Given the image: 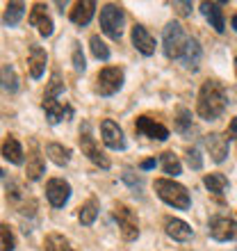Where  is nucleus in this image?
Listing matches in <instances>:
<instances>
[{
	"label": "nucleus",
	"instance_id": "obj_1",
	"mask_svg": "<svg viewBox=\"0 0 237 251\" xmlns=\"http://www.w3.org/2000/svg\"><path fill=\"white\" fill-rule=\"evenodd\" d=\"M226 105H228V96H226L224 85L219 80H205L201 92H198V117L205 121H214L226 112Z\"/></svg>",
	"mask_w": 237,
	"mask_h": 251
},
{
	"label": "nucleus",
	"instance_id": "obj_2",
	"mask_svg": "<svg viewBox=\"0 0 237 251\" xmlns=\"http://www.w3.org/2000/svg\"><path fill=\"white\" fill-rule=\"evenodd\" d=\"M155 192H158V197L162 199L166 205H171L176 210H187L191 205V197H190V192H187V187L171 178L155 180Z\"/></svg>",
	"mask_w": 237,
	"mask_h": 251
},
{
	"label": "nucleus",
	"instance_id": "obj_3",
	"mask_svg": "<svg viewBox=\"0 0 237 251\" xmlns=\"http://www.w3.org/2000/svg\"><path fill=\"white\" fill-rule=\"evenodd\" d=\"M187 41H190V37L185 34L180 23H176V21L166 23L165 32H162V46H165V55L169 60H180L183 57Z\"/></svg>",
	"mask_w": 237,
	"mask_h": 251
},
{
	"label": "nucleus",
	"instance_id": "obj_4",
	"mask_svg": "<svg viewBox=\"0 0 237 251\" xmlns=\"http://www.w3.org/2000/svg\"><path fill=\"white\" fill-rule=\"evenodd\" d=\"M123 23H125V14L123 9L114 2H107V5L100 7V30L110 37V39H121L123 34Z\"/></svg>",
	"mask_w": 237,
	"mask_h": 251
},
{
	"label": "nucleus",
	"instance_id": "obj_5",
	"mask_svg": "<svg viewBox=\"0 0 237 251\" xmlns=\"http://www.w3.org/2000/svg\"><path fill=\"white\" fill-rule=\"evenodd\" d=\"M80 149H82V153L92 160L94 165H98L100 169H110V158H107L105 153L100 151V146L96 144V139H94V135H92V126H89V121H85L82 128H80Z\"/></svg>",
	"mask_w": 237,
	"mask_h": 251
},
{
	"label": "nucleus",
	"instance_id": "obj_6",
	"mask_svg": "<svg viewBox=\"0 0 237 251\" xmlns=\"http://www.w3.org/2000/svg\"><path fill=\"white\" fill-rule=\"evenodd\" d=\"M114 219H117L121 238H123L125 242H132V240L139 238V222H137V215H135L132 208H128L125 203H117L114 205Z\"/></svg>",
	"mask_w": 237,
	"mask_h": 251
},
{
	"label": "nucleus",
	"instance_id": "obj_7",
	"mask_svg": "<svg viewBox=\"0 0 237 251\" xmlns=\"http://www.w3.org/2000/svg\"><path fill=\"white\" fill-rule=\"evenodd\" d=\"M123 87V69L118 66H105L96 75V94L100 96H114Z\"/></svg>",
	"mask_w": 237,
	"mask_h": 251
},
{
	"label": "nucleus",
	"instance_id": "obj_8",
	"mask_svg": "<svg viewBox=\"0 0 237 251\" xmlns=\"http://www.w3.org/2000/svg\"><path fill=\"white\" fill-rule=\"evenodd\" d=\"M208 233L217 242H231V240H237V222L231 217H224V215H217L210 219Z\"/></svg>",
	"mask_w": 237,
	"mask_h": 251
},
{
	"label": "nucleus",
	"instance_id": "obj_9",
	"mask_svg": "<svg viewBox=\"0 0 237 251\" xmlns=\"http://www.w3.org/2000/svg\"><path fill=\"white\" fill-rule=\"evenodd\" d=\"M46 199L53 208H64L66 201L71 199V185L64 178H50L46 183Z\"/></svg>",
	"mask_w": 237,
	"mask_h": 251
},
{
	"label": "nucleus",
	"instance_id": "obj_10",
	"mask_svg": "<svg viewBox=\"0 0 237 251\" xmlns=\"http://www.w3.org/2000/svg\"><path fill=\"white\" fill-rule=\"evenodd\" d=\"M135 130H137L139 135L148 137V139H158V142L169 139V128L162 126L160 121L151 119V117H139V119L135 121Z\"/></svg>",
	"mask_w": 237,
	"mask_h": 251
},
{
	"label": "nucleus",
	"instance_id": "obj_11",
	"mask_svg": "<svg viewBox=\"0 0 237 251\" xmlns=\"http://www.w3.org/2000/svg\"><path fill=\"white\" fill-rule=\"evenodd\" d=\"M100 135H103V144L112 151H123L125 149V137L123 130L118 128V124H114L112 119H105L100 124Z\"/></svg>",
	"mask_w": 237,
	"mask_h": 251
},
{
	"label": "nucleus",
	"instance_id": "obj_12",
	"mask_svg": "<svg viewBox=\"0 0 237 251\" xmlns=\"http://www.w3.org/2000/svg\"><path fill=\"white\" fill-rule=\"evenodd\" d=\"M44 112H46V119L50 124H59V121H64L66 117H71L73 110L66 103H62L59 99H53V96H44Z\"/></svg>",
	"mask_w": 237,
	"mask_h": 251
},
{
	"label": "nucleus",
	"instance_id": "obj_13",
	"mask_svg": "<svg viewBox=\"0 0 237 251\" xmlns=\"http://www.w3.org/2000/svg\"><path fill=\"white\" fill-rule=\"evenodd\" d=\"M30 25L37 27V32L41 37H50L53 34V19L46 14V5H32V12H30Z\"/></svg>",
	"mask_w": 237,
	"mask_h": 251
},
{
	"label": "nucleus",
	"instance_id": "obj_14",
	"mask_svg": "<svg viewBox=\"0 0 237 251\" xmlns=\"http://www.w3.org/2000/svg\"><path fill=\"white\" fill-rule=\"evenodd\" d=\"M205 149H208V153H210V158L214 162H224L228 158V139L224 135H219V132L205 135Z\"/></svg>",
	"mask_w": 237,
	"mask_h": 251
},
{
	"label": "nucleus",
	"instance_id": "obj_15",
	"mask_svg": "<svg viewBox=\"0 0 237 251\" xmlns=\"http://www.w3.org/2000/svg\"><path fill=\"white\" fill-rule=\"evenodd\" d=\"M46 62H48L46 50L41 46H37V44H32V46H30V53H27V69H30V75H32L34 80H39L41 75H44Z\"/></svg>",
	"mask_w": 237,
	"mask_h": 251
},
{
	"label": "nucleus",
	"instance_id": "obj_16",
	"mask_svg": "<svg viewBox=\"0 0 237 251\" xmlns=\"http://www.w3.org/2000/svg\"><path fill=\"white\" fill-rule=\"evenodd\" d=\"M165 231H166V235L171 240H176V242H187V240H191V235H194L190 224H185L183 219H178V217L165 219Z\"/></svg>",
	"mask_w": 237,
	"mask_h": 251
},
{
	"label": "nucleus",
	"instance_id": "obj_17",
	"mask_svg": "<svg viewBox=\"0 0 237 251\" xmlns=\"http://www.w3.org/2000/svg\"><path fill=\"white\" fill-rule=\"evenodd\" d=\"M132 46L137 48L142 55H153L155 53V39L151 37V32L144 25H135L132 27Z\"/></svg>",
	"mask_w": 237,
	"mask_h": 251
},
{
	"label": "nucleus",
	"instance_id": "obj_18",
	"mask_svg": "<svg viewBox=\"0 0 237 251\" xmlns=\"http://www.w3.org/2000/svg\"><path fill=\"white\" fill-rule=\"evenodd\" d=\"M94 12H96V2L94 0H80V2H75L71 9V14H69V19L75 23V25H87L89 21H92Z\"/></svg>",
	"mask_w": 237,
	"mask_h": 251
},
{
	"label": "nucleus",
	"instance_id": "obj_19",
	"mask_svg": "<svg viewBox=\"0 0 237 251\" xmlns=\"http://www.w3.org/2000/svg\"><path fill=\"white\" fill-rule=\"evenodd\" d=\"M221 2H201V12L208 21H210V25L217 30V32H224L226 30V21H224V9H221Z\"/></svg>",
	"mask_w": 237,
	"mask_h": 251
},
{
	"label": "nucleus",
	"instance_id": "obj_20",
	"mask_svg": "<svg viewBox=\"0 0 237 251\" xmlns=\"http://www.w3.org/2000/svg\"><path fill=\"white\" fill-rule=\"evenodd\" d=\"M0 153H2V158L7 162H12V165H23V149H21L19 139L14 137V135H7L2 146H0Z\"/></svg>",
	"mask_w": 237,
	"mask_h": 251
},
{
	"label": "nucleus",
	"instance_id": "obj_21",
	"mask_svg": "<svg viewBox=\"0 0 237 251\" xmlns=\"http://www.w3.org/2000/svg\"><path fill=\"white\" fill-rule=\"evenodd\" d=\"M201 60H203V50H201V46H198V41L196 39H190V41H187V48H185L183 57H180V62H183L185 69L196 71L198 66H201Z\"/></svg>",
	"mask_w": 237,
	"mask_h": 251
},
{
	"label": "nucleus",
	"instance_id": "obj_22",
	"mask_svg": "<svg viewBox=\"0 0 237 251\" xmlns=\"http://www.w3.org/2000/svg\"><path fill=\"white\" fill-rule=\"evenodd\" d=\"M46 172V165H44V158L39 155V149L37 146H32V151H30V155H27V178L30 180H39L41 174Z\"/></svg>",
	"mask_w": 237,
	"mask_h": 251
},
{
	"label": "nucleus",
	"instance_id": "obj_23",
	"mask_svg": "<svg viewBox=\"0 0 237 251\" xmlns=\"http://www.w3.org/2000/svg\"><path fill=\"white\" fill-rule=\"evenodd\" d=\"M46 155L53 160L55 165L64 167V165H69V160H71V149L64 144H57V142H50V144H46Z\"/></svg>",
	"mask_w": 237,
	"mask_h": 251
},
{
	"label": "nucleus",
	"instance_id": "obj_24",
	"mask_svg": "<svg viewBox=\"0 0 237 251\" xmlns=\"http://www.w3.org/2000/svg\"><path fill=\"white\" fill-rule=\"evenodd\" d=\"M203 183H205V187L219 199L224 197V192L228 190V178H226L224 174H205Z\"/></svg>",
	"mask_w": 237,
	"mask_h": 251
},
{
	"label": "nucleus",
	"instance_id": "obj_25",
	"mask_svg": "<svg viewBox=\"0 0 237 251\" xmlns=\"http://www.w3.org/2000/svg\"><path fill=\"white\" fill-rule=\"evenodd\" d=\"M0 89L5 92H19V75L12 64L0 66Z\"/></svg>",
	"mask_w": 237,
	"mask_h": 251
},
{
	"label": "nucleus",
	"instance_id": "obj_26",
	"mask_svg": "<svg viewBox=\"0 0 237 251\" xmlns=\"http://www.w3.org/2000/svg\"><path fill=\"white\" fill-rule=\"evenodd\" d=\"M98 217V201L96 199H89L87 203L80 205V212H78V219L82 226H92Z\"/></svg>",
	"mask_w": 237,
	"mask_h": 251
},
{
	"label": "nucleus",
	"instance_id": "obj_27",
	"mask_svg": "<svg viewBox=\"0 0 237 251\" xmlns=\"http://www.w3.org/2000/svg\"><path fill=\"white\" fill-rule=\"evenodd\" d=\"M44 247H46V251H78L73 249L71 242L62 233H48L46 240H44Z\"/></svg>",
	"mask_w": 237,
	"mask_h": 251
},
{
	"label": "nucleus",
	"instance_id": "obj_28",
	"mask_svg": "<svg viewBox=\"0 0 237 251\" xmlns=\"http://www.w3.org/2000/svg\"><path fill=\"white\" fill-rule=\"evenodd\" d=\"M23 14H25V5H23V2H7L2 21H5L7 27H14V25H19V21L23 19Z\"/></svg>",
	"mask_w": 237,
	"mask_h": 251
},
{
	"label": "nucleus",
	"instance_id": "obj_29",
	"mask_svg": "<svg viewBox=\"0 0 237 251\" xmlns=\"http://www.w3.org/2000/svg\"><path fill=\"white\" fill-rule=\"evenodd\" d=\"M162 169H165V174H169V176H180L183 165H180V160H178V155L173 151L162 153Z\"/></svg>",
	"mask_w": 237,
	"mask_h": 251
},
{
	"label": "nucleus",
	"instance_id": "obj_30",
	"mask_svg": "<svg viewBox=\"0 0 237 251\" xmlns=\"http://www.w3.org/2000/svg\"><path fill=\"white\" fill-rule=\"evenodd\" d=\"M89 46H92V53H94V57H96V60H100V62L110 60V48H107V44L100 39L98 34H94L92 39H89Z\"/></svg>",
	"mask_w": 237,
	"mask_h": 251
},
{
	"label": "nucleus",
	"instance_id": "obj_31",
	"mask_svg": "<svg viewBox=\"0 0 237 251\" xmlns=\"http://www.w3.org/2000/svg\"><path fill=\"white\" fill-rule=\"evenodd\" d=\"M16 249V238L9 226L0 224V251H14Z\"/></svg>",
	"mask_w": 237,
	"mask_h": 251
},
{
	"label": "nucleus",
	"instance_id": "obj_32",
	"mask_svg": "<svg viewBox=\"0 0 237 251\" xmlns=\"http://www.w3.org/2000/svg\"><path fill=\"white\" fill-rule=\"evenodd\" d=\"M191 128V112L187 107H178V119H176V130L187 135Z\"/></svg>",
	"mask_w": 237,
	"mask_h": 251
},
{
	"label": "nucleus",
	"instance_id": "obj_33",
	"mask_svg": "<svg viewBox=\"0 0 237 251\" xmlns=\"http://www.w3.org/2000/svg\"><path fill=\"white\" fill-rule=\"evenodd\" d=\"M62 92H64V82L59 80V73H53V78H50V82H48L44 96H53V99H59V94H62Z\"/></svg>",
	"mask_w": 237,
	"mask_h": 251
},
{
	"label": "nucleus",
	"instance_id": "obj_34",
	"mask_svg": "<svg viewBox=\"0 0 237 251\" xmlns=\"http://www.w3.org/2000/svg\"><path fill=\"white\" fill-rule=\"evenodd\" d=\"M73 69L78 73H82L87 69V62H85V55H82V46H80L78 41L73 44Z\"/></svg>",
	"mask_w": 237,
	"mask_h": 251
},
{
	"label": "nucleus",
	"instance_id": "obj_35",
	"mask_svg": "<svg viewBox=\"0 0 237 251\" xmlns=\"http://www.w3.org/2000/svg\"><path fill=\"white\" fill-rule=\"evenodd\" d=\"M187 162H190V167L191 169H201V167H203V158H201V151H198V149H190V151H187Z\"/></svg>",
	"mask_w": 237,
	"mask_h": 251
},
{
	"label": "nucleus",
	"instance_id": "obj_36",
	"mask_svg": "<svg viewBox=\"0 0 237 251\" xmlns=\"http://www.w3.org/2000/svg\"><path fill=\"white\" fill-rule=\"evenodd\" d=\"M173 7H176V12L180 16H187L191 12V2H173Z\"/></svg>",
	"mask_w": 237,
	"mask_h": 251
},
{
	"label": "nucleus",
	"instance_id": "obj_37",
	"mask_svg": "<svg viewBox=\"0 0 237 251\" xmlns=\"http://www.w3.org/2000/svg\"><path fill=\"white\" fill-rule=\"evenodd\" d=\"M123 180H125V183H130L132 187H139V190H142V178H135V176H132V172H125L123 174Z\"/></svg>",
	"mask_w": 237,
	"mask_h": 251
},
{
	"label": "nucleus",
	"instance_id": "obj_38",
	"mask_svg": "<svg viewBox=\"0 0 237 251\" xmlns=\"http://www.w3.org/2000/svg\"><path fill=\"white\" fill-rule=\"evenodd\" d=\"M142 169H144V172H148V169H153V167H155V158H148V160H144V162H142Z\"/></svg>",
	"mask_w": 237,
	"mask_h": 251
},
{
	"label": "nucleus",
	"instance_id": "obj_39",
	"mask_svg": "<svg viewBox=\"0 0 237 251\" xmlns=\"http://www.w3.org/2000/svg\"><path fill=\"white\" fill-rule=\"evenodd\" d=\"M228 137H235L237 139V119H233L231 126H228Z\"/></svg>",
	"mask_w": 237,
	"mask_h": 251
},
{
	"label": "nucleus",
	"instance_id": "obj_40",
	"mask_svg": "<svg viewBox=\"0 0 237 251\" xmlns=\"http://www.w3.org/2000/svg\"><path fill=\"white\" fill-rule=\"evenodd\" d=\"M231 25H233V30L237 32V14H233V19H231Z\"/></svg>",
	"mask_w": 237,
	"mask_h": 251
},
{
	"label": "nucleus",
	"instance_id": "obj_41",
	"mask_svg": "<svg viewBox=\"0 0 237 251\" xmlns=\"http://www.w3.org/2000/svg\"><path fill=\"white\" fill-rule=\"evenodd\" d=\"M235 69H237V60H235Z\"/></svg>",
	"mask_w": 237,
	"mask_h": 251
}]
</instances>
